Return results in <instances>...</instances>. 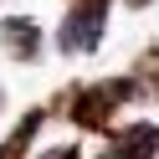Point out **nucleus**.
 Wrapping results in <instances>:
<instances>
[{
	"instance_id": "1",
	"label": "nucleus",
	"mask_w": 159,
	"mask_h": 159,
	"mask_svg": "<svg viewBox=\"0 0 159 159\" xmlns=\"http://www.w3.org/2000/svg\"><path fill=\"white\" fill-rule=\"evenodd\" d=\"M144 87L134 82V77H108V82H93V87H77L72 93V108H67V118H72L77 128H108L113 123V113L128 103V98H139Z\"/></svg>"
},
{
	"instance_id": "2",
	"label": "nucleus",
	"mask_w": 159,
	"mask_h": 159,
	"mask_svg": "<svg viewBox=\"0 0 159 159\" xmlns=\"http://www.w3.org/2000/svg\"><path fill=\"white\" fill-rule=\"evenodd\" d=\"M108 5H113V0H72L67 16H62V26H57V46H62L67 57L98 52V41H103V31H108Z\"/></svg>"
},
{
	"instance_id": "3",
	"label": "nucleus",
	"mask_w": 159,
	"mask_h": 159,
	"mask_svg": "<svg viewBox=\"0 0 159 159\" xmlns=\"http://www.w3.org/2000/svg\"><path fill=\"white\" fill-rule=\"evenodd\" d=\"M98 159H159V123H123L108 134Z\"/></svg>"
},
{
	"instance_id": "4",
	"label": "nucleus",
	"mask_w": 159,
	"mask_h": 159,
	"mask_svg": "<svg viewBox=\"0 0 159 159\" xmlns=\"http://www.w3.org/2000/svg\"><path fill=\"white\" fill-rule=\"evenodd\" d=\"M0 46L16 57V62H36L41 57V26L31 16H11V21H0Z\"/></svg>"
},
{
	"instance_id": "5",
	"label": "nucleus",
	"mask_w": 159,
	"mask_h": 159,
	"mask_svg": "<svg viewBox=\"0 0 159 159\" xmlns=\"http://www.w3.org/2000/svg\"><path fill=\"white\" fill-rule=\"evenodd\" d=\"M41 123H46V108H31L11 134L0 139V159H26V149H31V139L41 134Z\"/></svg>"
},
{
	"instance_id": "6",
	"label": "nucleus",
	"mask_w": 159,
	"mask_h": 159,
	"mask_svg": "<svg viewBox=\"0 0 159 159\" xmlns=\"http://www.w3.org/2000/svg\"><path fill=\"white\" fill-rule=\"evenodd\" d=\"M41 159H82V149H77V144H57V149H46Z\"/></svg>"
},
{
	"instance_id": "7",
	"label": "nucleus",
	"mask_w": 159,
	"mask_h": 159,
	"mask_svg": "<svg viewBox=\"0 0 159 159\" xmlns=\"http://www.w3.org/2000/svg\"><path fill=\"white\" fill-rule=\"evenodd\" d=\"M123 5H149V0H123Z\"/></svg>"
},
{
	"instance_id": "8",
	"label": "nucleus",
	"mask_w": 159,
	"mask_h": 159,
	"mask_svg": "<svg viewBox=\"0 0 159 159\" xmlns=\"http://www.w3.org/2000/svg\"><path fill=\"white\" fill-rule=\"evenodd\" d=\"M154 98H159V87H154Z\"/></svg>"
}]
</instances>
